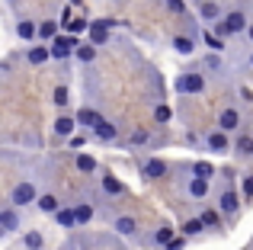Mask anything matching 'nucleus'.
<instances>
[{"instance_id":"1","label":"nucleus","mask_w":253,"mask_h":250,"mask_svg":"<svg viewBox=\"0 0 253 250\" xmlns=\"http://www.w3.org/2000/svg\"><path fill=\"white\" fill-rule=\"evenodd\" d=\"M247 26H250V10H247V6H231V10H224L221 19L211 23L209 29L215 32L218 39L231 42V39H241L244 32H247Z\"/></svg>"},{"instance_id":"2","label":"nucleus","mask_w":253,"mask_h":250,"mask_svg":"<svg viewBox=\"0 0 253 250\" xmlns=\"http://www.w3.org/2000/svg\"><path fill=\"white\" fill-rule=\"evenodd\" d=\"M170 87H173L176 96H202L205 90H209V77H205L199 68H189V71H179V74L173 77Z\"/></svg>"},{"instance_id":"3","label":"nucleus","mask_w":253,"mask_h":250,"mask_svg":"<svg viewBox=\"0 0 253 250\" xmlns=\"http://www.w3.org/2000/svg\"><path fill=\"white\" fill-rule=\"evenodd\" d=\"M215 208L221 212V218H228V221H234L237 215H241V208H244V199H241V193H237L234 186H221L215 193Z\"/></svg>"},{"instance_id":"4","label":"nucleus","mask_w":253,"mask_h":250,"mask_svg":"<svg viewBox=\"0 0 253 250\" xmlns=\"http://www.w3.org/2000/svg\"><path fill=\"white\" fill-rule=\"evenodd\" d=\"M116 19H90V26H86V42L96 45V48H106V45L112 42V29H116Z\"/></svg>"},{"instance_id":"5","label":"nucleus","mask_w":253,"mask_h":250,"mask_svg":"<svg viewBox=\"0 0 253 250\" xmlns=\"http://www.w3.org/2000/svg\"><path fill=\"white\" fill-rule=\"evenodd\" d=\"M36 196H39V186H36V180H19L16 186L10 189V206H16V208H32V202H36Z\"/></svg>"},{"instance_id":"6","label":"nucleus","mask_w":253,"mask_h":250,"mask_svg":"<svg viewBox=\"0 0 253 250\" xmlns=\"http://www.w3.org/2000/svg\"><path fill=\"white\" fill-rule=\"evenodd\" d=\"M77 42H81V39H77V36H68V32L55 36V39L48 42V55H51V61H71V58H74Z\"/></svg>"},{"instance_id":"7","label":"nucleus","mask_w":253,"mask_h":250,"mask_svg":"<svg viewBox=\"0 0 253 250\" xmlns=\"http://www.w3.org/2000/svg\"><path fill=\"white\" fill-rule=\"evenodd\" d=\"M138 173H141L144 183H157L170 173V164L164 157H144V161H138Z\"/></svg>"},{"instance_id":"8","label":"nucleus","mask_w":253,"mask_h":250,"mask_svg":"<svg viewBox=\"0 0 253 250\" xmlns=\"http://www.w3.org/2000/svg\"><path fill=\"white\" fill-rule=\"evenodd\" d=\"M218 131H224V135H237V131L244 128V113H241V106H224L221 113H218V125H215Z\"/></svg>"},{"instance_id":"9","label":"nucleus","mask_w":253,"mask_h":250,"mask_svg":"<svg viewBox=\"0 0 253 250\" xmlns=\"http://www.w3.org/2000/svg\"><path fill=\"white\" fill-rule=\"evenodd\" d=\"M0 228L6 234H19L26 228V218H23V208L10 206V202H0Z\"/></svg>"},{"instance_id":"10","label":"nucleus","mask_w":253,"mask_h":250,"mask_svg":"<svg viewBox=\"0 0 253 250\" xmlns=\"http://www.w3.org/2000/svg\"><path fill=\"white\" fill-rule=\"evenodd\" d=\"M202 148L209 151V154H231V135H224V131H218V128H209L202 135Z\"/></svg>"},{"instance_id":"11","label":"nucleus","mask_w":253,"mask_h":250,"mask_svg":"<svg viewBox=\"0 0 253 250\" xmlns=\"http://www.w3.org/2000/svg\"><path fill=\"white\" fill-rule=\"evenodd\" d=\"M112 231L125 241H141V228L131 215H112Z\"/></svg>"},{"instance_id":"12","label":"nucleus","mask_w":253,"mask_h":250,"mask_svg":"<svg viewBox=\"0 0 253 250\" xmlns=\"http://www.w3.org/2000/svg\"><path fill=\"white\" fill-rule=\"evenodd\" d=\"M99 193L109 196V199H119V196H128V186H125V183L119 180L116 173H109V170H99Z\"/></svg>"},{"instance_id":"13","label":"nucleus","mask_w":253,"mask_h":250,"mask_svg":"<svg viewBox=\"0 0 253 250\" xmlns=\"http://www.w3.org/2000/svg\"><path fill=\"white\" fill-rule=\"evenodd\" d=\"M170 48L176 51L179 58H192L196 48H199V36L196 32H176V36L170 39Z\"/></svg>"},{"instance_id":"14","label":"nucleus","mask_w":253,"mask_h":250,"mask_svg":"<svg viewBox=\"0 0 253 250\" xmlns=\"http://www.w3.org/2000/svg\"><path fill=\"white\" fill-rule=\"evenodd\" d=\"M90 138H93V141H99V144H116L119 141V125L112 122V119H99L90 128Z\"/></svg>"},{"instance_id":"15","label":"nucleus","mask_w":253,"mask_h":250,"mask_svg":"<svg viewBox=\"0 0 253 250\" xmlns=\"http://www.w3.org/2000/svg\"><path fill=\"white\" fill-rule=\"evenodd\" d=\"M221 13H224L221 0H199V3H196V19H199V23H205V26L218 23Z\"/></svg>"},{"instance_id":"16","label":"nucleus","mask_w":253,"mask_h":250,"mask_svg":"<svg viewBox=\"0 0 253 250\" xmlns=\"http://www.w3.org/2000/svg\"><path fill=\"white\" fill-rule=\"evenodd\" d=\"M186 196L192 202H209L211 199V180H202V176H186Z\"/></svg>"},{"instance_id":"17","label":"nucleus","mask_w":253,"mask_h":250,"mask_svg":"<svg viewBox=\"0 0 253 250\" xmlns=\"http://www.w3.org/2000/svg\"><path fill=\"white\" fill-rule=\"evenodd\" d=\"M231 154L241 157V161H250V157H253V135H250V131H237V135H231Z\"/></svg>"},{"instance_id":"18","label":"nucleus","mask_w":253,"mask_h":250,"mask_svg":"<svg viewBox=\"0 0 253 250\" xmlns=\"http://www.w3.org/2000/svg\"><path fill=\"white\" fill-rule=\"evenodd\" d=\"M199 71H202L205 77H224V74H228V64H224L221 55L209 51V55H202V64H199Z\"/></svg>"},{"instance_id":"19","label":"nucleus","mask_w":253,"mask_h":250,"mask_svg":"<svg viewBox=\"0 0 253 250\" xmlns=\"http://www.w3.org/2000/svg\"><path fill=\"white\" fill-rule=\"evenodd\" d=\"M71 208H74L77 228H86L93 218H96V206H93V202H86V199H77V202H71Z\"/></svg>"},{"instance_id":"20","label":"nucleus","mask_w":253,"mask_h":250,"mask_svg":"<svg viewBox=\"0 0 253 250\" xmlns=\"http://www.w3.org/2000/svg\"><path fill=\"white\" fill-rule=\"evenodd\" d=\"M61 206H64V202L58 199L55 193H39L36 202H32V208H36V212H42V215H55Z\"/></svg>"},{"instance_id":"21","label":"nucleus","mask_w":253,"mask_h":250,"mask_svg":"<svg viewBox=\"0 0 253 250\" xmlns=\"http://www.w3.org/2000/svg\"><path fill=\"white\" fill-rule=\"evenodd\" d=\"M99 119H103V116H99V113H96V109H93V106H81V109H77V113H74L77 131H90L93 125L99 122Z\"/></svg>"},{"instance_id":"22","label":"nucleus","mask_w":253,"mask_h":250,"mask_svg":"<svg viewBox=\"0 0 253 250\" xmlns=\"http://www.w3.org/2000/svg\"><path fill=\"white\" fill-rule=\"evenodd\" d=\"M55 36H61V26H58L55 19H39V26H36V42L48 45Z\"/></svg>"},{"instance_id":"23","label":"nucleus","mask_w":253,"mask_h":250,"mask_svg":"<svg viewBox=\"0 0 253 250\" xmlns=\"http://www.w3.org/2000/svg\"><path fill=\"white\" fill-rule=\"evenodd\" d=\"M74 170L77 173H84V176H90V173H99V161L93 154H74Z\"/></svg>"},{"instance_id":"24","label":"nucleus","mask_w":253,"mask_h":250,"mask_svg":"<svg viewBox=\"0 0 253 250\" xmlns=\"http://www.w3.org/2000/svg\"><path fill=\"white\" fill-rule=\"evenodd\" d=\"M199 221H202V228L205 231H218V228H221V212H218L215 206H205L202 212H199Z\"/></svg>"},{"instance_id":"25","label":"nucleus","mask_w":253,"mask_h":250,"mask_svg":"<svg viewBox=\"0 0 253 250\" xmlns=\"http://www.w3.org/2000/svg\"><path fill=\"white\" fill-rule=\"evenodd\" d=\"M23 250H45V234L39 228H23Z\"/></svg>"},{"instance_id":"26","label":"nucleus","mask_w":253,"mask_h":250,"mask_svg":"<svg viewBox=\"0 0 253 250\" xmlns=\"http://www.w3.org/2000/svg\"><path fill=\"white\" fill-rule=\"evenodd\" d=\"M36 26H39V19L19 16L16 19V39H23V42H36Z\"/></svg>"},{"instance_id":"27","label":"nucleus","mask_w":253,"mask_h":250,"mask_svg":"<svg viewBox=\"0 0 253 250\" xmlns=\"http://www.w3.org/2000/svg\"><path fill=\"white\" fill-rule=\"evenodd\" d=\"M26 61L32 64V68H42V64H48L51 61V55H48V45H32V48H26Z\"/></svg>"},{"instance_id":"28","label":"nucleus","mask_w":253,"mask_h":250,"mask_svg":"<svg viewBox=\"0 0 253 250\" xmlns=\"http://www.w3.org/2000/svg\"><path fill=\"white\" fill-rule=\"evenodd\" d=\"M51 128H55L58 138H71V135L77 131V122H74V116L64 113V116H58V119H55V125H51Z\"/></svg>"},{"instance_id":"29","label":"nucleus","mask_w":253,"mask_h":250,"mask_svg":"<svg viewBox=\"0 0 253 250\" xmlns=\"http://www.w3.org/2000/svg\"><path fill=\"white\" fill-rule=\"evenodd\" d=\"M74 58H77L81 64H93V61L99 58V48H96V45H90V42H77Z\"/></svg>"},{"instance_id":"30","label":"nucleus","mask_w":253,"mask_h":250,"mask_svg":"<svg viewBox=\"0 0 253 250\" xmlns=\"http://www.w3.org/2000/svg\"><path fill=\"white\" fill-rule=\"evenodd\" d=\"M51 218H55V225H58V228H64V231L77 228V218H74V208H71V206H61L55 215H51Z\"/></svg>"},{"instance_id":"31","label":"nucleus","mask_w":253,"mask_h":250,"mask_svg":"<svg viewBox=\"0 0 253 250\" xmlns=\"http://www.w3.org/2000/svg\"><path fill=\"white\" fill-rule=\"evenodd\" d=\"M173 234H176V228H173V225H157V231L151 234V238H144V241H148L151 247H164Z\"/></svg>"},{"instance_id":"32","label":"nucleus","mask_w":253,"mask_h":250,"mask_svg":"<svg viewBox=\"0 0 253 250\" xmlns=\"http://www.w3.org/2000/svg\"><path fill=\"white\" fill-rule=\"evenodd\" d=\"M202 45H209V51H215V55H224V51H228V42L218 39L211 29H202Z\"/></svg>"},{"instance_id":"33","label":"nucleus","mask_w":253,"mask_h":250,"mask_svg":"<svg viewBox=\"0 0 253 250\" xmlns=\"http://www.w3.org/2000/svg\"><path fill=\"white\" fill-rule=\"evenodd\" d=\"M51 103H55L58 109H68L71 106V90H68V83H55V90H51Z\"/></svg>"},{"instance_id":"34","label":"nucleus","mask_w":253,"mask_h":250,"mask_svg":"<svg viewBox=\"0 0 253 250\" xmlns=\"http://www.w3.org/2000/svg\"><path fill=\"white\" fill-rule=\"evenodd\" d=\"M205 228H202V221H199V215L196 218H186L183 225H179V234H183L186 241H192V238H199V234H202Z\"/></svg>"},{"instance_id":"35","label":"nucleus","mask_w":253,"mask_h":250,"mask_svg":"<svg viewBox=\"0 0 253 250\" xmlns=\"http://www.w3.org/2000/svg\"><path fill=\"white\" fill-rule=\"evenodd\" d=\"M186 170H189L192 176H202V180H215V167H211L209 161H196V164H189Z\"/></svg>"},{"instance_id":"36","label":"nucleus","mask_w":253,"mask_h":250,"mask_svg":"<svg viewBox=\"0 0 253 250\" xmlns=\"http://www.w3.org/2000/svg\"><path fill=\"white\" fill-rule=\"evenodd\" d=\"M86 26H90V19L74 16V19H68V23H64V32H68V36H86Z\"/></svg>"},{"instance_id":"37","label":"nucleus","mask_w":253,"mask_h":250,"mask_svg":"<svg viewBox=\"0 0 253 250\" xmlns=\"http://www.w3.org/2000/svg\"><path fill=\"white\" fill-rule=\"evenodd\" d=\"M161 3H164V10H167L170 16H179V19L186 16V0H161Z\"/></svg>"},{"instance_id":"38","label":"nucleus","mask_w":253,"mask_h":250,"mask_svg":"<svg viewBox=\"0 0 253 250\" xmlns=\"http://www.w3.org/2000/svg\"><path fill=\"white\" fill-rule=\"evenodd\" d=\"M173 119V113H170V106H164V103H157L154 106V125L161 128V125H167Z\"/></svg>"},{"instance_id":"39","label":"nucleus","mask_w":253,"mask_h":250,"mask_svg":"<svg viewBox=\"0 0 253 250\" xmlns=\"http://www.w3.org/2000/svg\"><path fill=\"white\" fill-rule=\"evenodd\" d=\"M241 199L244 202H253V173H244V180H241Z\"/></svg>"},{"instance_id":"40","label":"nucleus","mask_w":253,"mask_h":250,"mask_svg":"<svg viewBox=\"0 0 253 250\" xmlns=\"http://www.w3.org/2000/svg\"><path fill=\"white\" fill-rule=\"evenodd\" d=\"M148 141H151V131H148V128L131 131V138H128V144H135V148H138V144H148Z\"/></svg>"},{"instance_id":"41","label":"nucleus","mask_w":253,"mask_h":250,"mask_svg":"<svg viewBox=\"0 0 253 250\" xmlns=\"http://www.w3.org/2000/svg\"><path fill=\"white\" fill-rule=\"evenodd\" d=\"M64 141H68V148H71V151H81L84 144H86V135H81V131H74V135H71V138H64Z\"/></svg>"},{"instance_id":"42","label":"nucleus","mask_w":253,"mask_h":250,"mask_svg":"<svg viewBox=\"0 0 253 250\" xmlns=\"http://www.w3.org/2000/svg\"><path fill=\"white\" fill-rule=\"evenodd\" d=\"M186 244H189V241H186L183 234H173V238L167 241V244H164V250H183Z\"/></svg>"},{"instance_id":"43","label":"nucleus","mask_w":253,"mask_h":250,"mask_svg":"<svg viewBox=\"0 0 253 250\" xmlns=\"http://www.w3.org/2000/svg\"><path fill=\"white\" fill-rule=\"evenodd\" d=\"M241 96H244V103H253V93H250L247 87H241Z\"/></svg>"},{"instance_id":"44","label":"nucleus","mask_w":253,"mask_h":250,"mask_svg":"<svg viewBox=\"0 0 253 250\" xmlns=\"http://www.w3.org/2000/svg\"><path fill=\"white\" fill-rule=\"evenodd\" d=\"M244 39H247V42L253 45V19H250V26H247V32H244Z\"/></svg>"},{"instance_id":"45","label":"nucleus","mask_w":253,"mask_h":250,"mask_svg":"<svg viewBox=\"0 0 253 250\" xmlns=\"http://www.w3.org/2000/svg\"><path fill=\"white\" fill-rule=\"evenodd\" d=\"M3 3H6V6H19V0H3Z\"/></svg>"},{"instance_id":"46","label":"nucleus","mask_w":253,"mask_h":250,"mask_svg":"<svg viewBox=\"0 0 253 250\" xmlns=\"http://www.w3.org/2000/svg\"><path fill=\"white\" fill-rule=\"evenodd\" d=\"M247 64H250V68H253V48H250V55H247Z\"/></svg>"},{"instance_id":"47","label":"nucleus","mask_w":253,"mask_h":250,"mask_svg":"<svg viewBox=\"0 0 253 250\" xmlns=\"http://www.w3.org/2000/svg\"><path fill=\"white\" fill-rule=\"evenodd\" d=\"M0 238H6V231H3V228H0Z\"/></svg>"},{"instance_id":"48","label":"nucleus","mask_w":253,"mask_h":250,"mask_svg":"<svg viewBox=\"0 0 253 250\" xmlns=\"http://www.w3.org/2000/svg\"><path fill=\"white\" fill-rule=\"evenodd\" d=\"M186 3H199V0H186Z\"/></svg>"},{"instance_id":"49","label":"nucleus","mask_w":253,"mask_h":250,"mask_svg":"<svg viewBox=\"0 0 253 250\" xmlns=\"http://www.w3.org/2000/svg\"><path fill=\"white\" fill-rule=\"evenodd\" d=\"M116 3H128V0H116Z\"/></svg>"}]
</instances>
